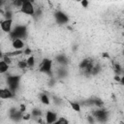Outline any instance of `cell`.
Returning <instances> with one entry per match:
<instances>
[{
	"mask_svg": "<svg viewBox=\"0 0 124 124\" xmlns=\"http://www.w3.org/2000/svg\"><path fill=\"white\" fill-rule=\"evenodd\" d=\"M26 34H27L26 26H24V25H17V26H16L13 29V31H11L10 37L13 40L21 39V38H25Z\"/></svg>",
	"mask_w": 124,
	"mask_h": 124,
	"instance_id": "cell-1",
	"label": "cell"
},
{
	"mask_svg": "<svg viewBox=\"0 0 124 124\" xmlns=\"http://www.w3.org/2000/svg\"><path fill=\"white\" fill-rule=\"evenodd\" d=\"M19 76H9L8 78H7V82H8V85H9V89L15 93L16 90L17 89V86H18V83H19Z\"/></svg>",
	"mask_w": 124,
	"mask_h": 124,
	"instance_id": "cell-2",
	"label": "cell"
},
{
	"mask_svg": "<svg viewBox=\"0 0 124 124\" xmlns=\"http://www.w3.org/2000/svg\"><path fill=\"white\" fill-rule=\"evenodd\" d=\"M20 12L27 16H33L35 14V9L30 1H23V5L20 8Z\"/></svg>",
	"mask_w": 124,
	"mask_h": 124,
	"instance_id": "cell-3",
	"label": "cell"
},
{
	"mask_svg": "<svg viewBox=\"0 0 124 124\" xmlns=\"http://www.w3.org/2000/svg\"><path fill=\"white\" fill-rule=\"evenodd\" d=\"M51 66H52V61L48 58H45L41 64V71L51 76Z\"/></svg>",
	"mask_w": 124,
	"mask_h": 124,
	"instance_id": "cell-4",
	"label": "cell"
},
{
	"mask_svg": "<svg viewBox=\"0 0 124 124\" xmlns=\"http://www.w3.org/2000/svg\"><path fill=\"white\" fill-rule=\"evenodd\" d=\"M54 17H55L57 23H59V24H64V23H66V22L69 21L68 16H67L66 14H64L63 12H61V11L56 12V13L54 14Z\"/></svg>",
	"mask_w": 124,
	"mask_h": 124,
	"instance_id": "cell-5",
	"label": "cell"
},
{
	"mask_svg": "<svg viewBox=\"0 0 124 124\" xmlns=\"http://www.w3.org/2000/svg\"><path fill=\"white\" fill-rule=\"evenodd\" d=\"M93 114H94V116H95L99 121H106V120L108 119V111L105 110V109H102V108H100V109H98V110H95V111L93 112Z\"/></svg>",
	"mask_w": 124,
	"mask_h": 124,
	"instance_id": "cell-6",
	"label": "cell"
},
{
	"mask_svg": "<svg viewBox=\"0 0 124 124\" xmlns=\"http://www.w3.org/2000/svg\"><path fill=\"white\" fill-rule=\"evenodd\" d=\"M12 24H13V19H5V20L1 21V28L4 32L11 33Z\"/></svg>",
	"mask_w": 124,
	"mask_h": 124,
	"instance_id": "cell-7",
	"label": "cell"
},
{
	"mask_svg": "<svg viewBox=\"0 0 124 124\" xmlns=\"http://www.w3.org/2000/svg\"><path fill=\"white\" fill-rule=\"evenodd\" d=\"M14 96V93L9 88H2L0 90V98L1 99H10Z\"/></svg>",
	"mask_w": 124,
	"mask_h": 124,
	"instance_id": "cell-8",
	"label": "cell"
},
{
	"mask_svg": "<svg viewBox=\"0 0 124 124\" xmlns=\"http://www.w3.org/2000/svg\"><path fill=\"white\" fill-rule=\"evenodd\" d=\"M57 116H56V113L52 112V111H47L46 113V121L47 124H52V123H55L57 120H56Z\"/></svg>",
	"mask_w": 124,
	"mask_h": 124,
	"instance_id": "cell-9",
	"label": "cell"
},
{
	"mask_svg": "<svg viewBox=\"0 0 124 124\" xmlns=\"http://www.w3.org/2000/svg\"><path fill=\"white\" fill-rule=\"evenodd\" d=\"M12 46H13L16 50H20L21 48H23L24 43L22 42L21 39H16V40H13V42H12Z\"/></svg>",
	"mask_w": 124,
	"mask_h": 124,
	"instance_id": "cell-10",
	"label": "cell"
},
{
	"mask_svg": "<svg viewBox=\"0 0 124 124\" xmlns=\"http://www.w3.org/2000/svg\"><path fill=\"white\" fill-rule=\"evenodd\" d=\"M8 69H9V65L2 60L0 62V73L1 74H4V73H6L8 71Z\"/></svg>",
	"mask_w": 124,
	"mask_h": 124,
	"instance_id": "cell-11",
	"label": "cell"
},
{
	"mask_svg": "<svg viewBox=\"0 0 124 124\" xmlns=\"http://www.w3.org/2000/svg\"><path fill=\"white\" fill-rule=\"evenodd\" d=\"M56 60H57V62L60 63V64H66V63H67V58H66V56L63 55V54L58 55V56L56 57Z\"/></svg>",
	"mask_w": 124,
	"mask_h": 124,
	"instance_id": "cell-12",
	"label": "cell"
},
{
	"mask_svg": "<svg viewBox=\"0 0 124 124\" xmlns=\"http://www.w3.org/2000/svg\"><path fill=\"white\" fill-rule=\"evenodd\" d=\"M26 61H27V65H28V67H33V66L35 65V57H34L33 55L29 56L28 59H27Z\"/></svg>",
	"mask_w": 124,
	"mask_h": 124,
	"instance_id": "cell-13",
	"label": "cell"
},
{
	"mask_svg": "<svg viewBox=\"0 0 124 124\" xmlns=\"http://www.w3.org/2000/svg\"><path fill=\"white\" fill-rule=\"evenodd\" d=\"M41 101H42V103L45 104V105H48V104H49V99H48V97L46 96V94H43V95L41 96Z\"/></svg>",
	"mask_w": 124,
	"mask_h": 124,
	"instance_id": "cell-14",
	"label": "cell"
},
{
	"mask_svg": "<svg viewBox=\"0 0 124 124\" xmlns=\"http://www.w3.org/2000/svg\"><path fill=\"white\" fill-rule=\"evenodd\" d=\"M70 105H71V107H72V108H73L74 110H76V111H80V106H79V104L71 102Z\"/></svg>",
	"mask_w": 124,
	"mask_h": 124,
	"instance_id": "cell-15",
	"label": "cell"
},
{
	"mask_svg": "<svg viewBox=\"0 0 124 124\" xmlns=\"http://www.w3.org/2000/svg\"><path fill=\"white\" fill-rule=\"evenodd\" d=\"M17 66H18V68L19 69H25L28 65H27V61H25V60H21V61H19L18 63H17Z\"/></svg>",
	"mask_w": 124,
	"mask_h": 124,
	"instance_id": "cell-16",
	"label": "cell"
},
{
	"mask_svg": "<svg viewBox=\"0 0 124 124\" xmlns=\"http://www.w3.org/2000/svg\"><path fill=\"white\" fill-rule=\"evenodd\" d=\"M32 115H33V116H36V117L41 116V115H42V111H41L39 108H34V109L32 110Z\"/></svg>",
	"mask_w": 124,
	"mask_h": 124,
	"instance_id": "cell-17",
	"label": "cell"
},
{
	"mask_svg": "<svg viewBox=\"0 0 124 124\" xmlns=\"http://www.w3.org/2000/svg\"><path fill=\"white\" fill-rule=\"evenodd\" d=\"M54 124H69V122L67 121V119L66 118H64V117H61V118H59Z\"/></svg>",
	"mask_w": 124,
	"mask_h": 124,
	"instance_id": "cell-18",
	"label": "cell"
},
{
	"mask_svg": "<svg viewBox=\"0 0 124 124\" xmlns=\"http://www.w3.org/2000/svg\"><path fill=\"white\" fill-rule=\"evenodd\" d=\"M3 61H4V62H6L8 65L12 63V59H11V57H10V56H8V55H5V56L3 57Z\"/></svg>",
	"mask_w": 124,
	"mask_h": 124,
	"instance_id": "cell-19",
	"label": "cell"
},
{
	"mask_svg": "<svg viewBox=\"0 0 124 124\" xmlns=\"http://www.w3.org/2000/svg\"><path fill=\"white\" fill-rule=\"evenodd\" d=\"M93 101H94V105H96L97 107L101 108V107L103 106V102H102L101 100H99V99H96V100H93Z\"/></svg>",
	"mask_w": 124,
	"mask_h": 124,
	"instance_id": "cell-20",
	"label": "cell"
},
{
	"mask_svg": "<svg viewBox=\"0 0 124 124\" xmlns=\"http://www.w3.org/2000/svg\"><path fill=\"white\" fill-rule=\"evenodd\" d=\"M114 71H115L117 74L121 72V67H120V65H119V64H117V63H115V64H114Z\"/></svg>",
	"mask_w": 124,
	"mask_h": 124,
	"instance_id": "cell-21",
	"label": "cell"
},
{
	"mask_svg": "<svg viewBox=\"0 0 124 124\" xmlns=\"http://www.w3.org/2000/svg\"><path fill=\"white\" fill-rule=\"evenodd\" d=\"M87 120H88V122H89L90 124H94V118H93V116L88 115V116H87Z\"/></svg>",
	"mask_w": 124,
	"mask_h": 124,
	"instance_id": "cell-22",
	"label": "cell"
},
{
	"mask_svg": "<svg viewBox=\"0 0 124 124\" xmlns=\"http://www.w3.org/2000/svg\"><path fill=\"white\" fill-rule=\"evenodd\" d=\"M23 54H26V55L31 54V49H30V48H25V49L23 50Z\"/></svg>",
	"mask_w": 124,
	"mask_h": 124,
	"instance_id": "cell-23",
	"label": "cell"
},
{
	"mask_svg": "<svg viewBox=\"0 0 124 124\" xmlns=\"http://www.w3.org/2000/svg\"><path fill=\"white\" fill-rule=\"evenodd\" d=\"M81 5H82V7L86 8V7L88 6V1H86V0H83V1H81Z\"/></svg>",
	"mask_w": 124,
	"mask_h": 124,
	"instance_id": "cell-24",
	"label": "cell"
},
{
	"mask_svg": "<svg viewBox=\"0 0 124 124\" xmlns=\"http://www.w3.org/2000/svg\"><path fill=\"white\" fill-rule=\"evenodd\" d=\"M21 112H23V111H25L26 110V106L25 105H20V109H19Z\"/></svg>",
	"mask_w": 124,
	"mask_h": 124,
	"instance_id": "cell-25",
	"label": "cell"
},
{
	"mask_svg": "<svg viewBox=\"0 0 124 124\" xmlns=\"http://www.w3.org/2000/svg\"><path fill=\"white\" fill-rule=\"evenodd\" d=\"M29 118H30V115H29V114H26V115L23 116V119H24V120H28Z\"/></svg>",
	"mask_w": 124,
	"mask_h": 124,
	"instance_id": "cell-26",
	"label": "cell"
},
{
	"mask_svg": "<svg viewBox=\"0 0 124 124\" xmlns=\"http://www.w3.org/2000/svg\"><path fill=\"white\" fill-rule=\"evenodd\" d=\"M114 79L117 80V81H121V78H120L118 76H115V77H114Z\"/></svg>",
	"mask_w": 124,
	"mask_h": 124,
	"instance_id": "cell-27",
	"label": "cell"
},
{
	"mask_svg": "<svg viewBox=\"0 0 124 124\" xmlns=\"http://www.w3.org/2000/svg\"><path fill=\"white\" fill-rule=\"evenodd\" d=\"M103 56H104V57H108V58H109V55H108V53H104Z\"/></svg>",
	"mask_w": 124,
	"mask_h": 124,
	"instance_id": "cell-28",
	"label": "cell"
},
{
	"mask_svg": "<svg viewBox=\"0 0 124 124\" xmlns=\"http://www.w3.org/2000/svg\"><path fill=\"white\" fill-rule=\"evenodd\" d=\"M121 83L124 85V75H123V77L121 78Z\"/></svg>",
	"mask_w": 124,
	"mask_h": 124,
	"instance_id": "cell-29",
	"label": "cell"
},
{
	"mask_svg": "<svg viewBox=\"0 0 124 124\" xmlns=\"http://www.w3.org/2000/svg\"><path fill=\"white\" fill-rule=\"evenodd\" d=\"M123 55H124V50H123Z\"/></svg>",
	"mask_w": 124,
	"mask_h": 124,
	"instance_id": "cell-30",
	"label": "cell"
},
{
	"mask_svg": "<svg viewBox=\"0 0 124 124\" xmlns=\"http://www.w3.org/2000/svg\"><path fill=\"white\" fill-rule=\"evenodd\" d=\"M123 28H124V25H123Z\"/></svg>",
	"mask_w": 124,
	"mask_h": 124,
	"instance_id": "cell-31",
	"label": "cell"
},
{
	"mask_svg": "<svg viewBox=\"0 0 124 124\" xmlns=\"http://www.w3.org/2000/svg\"><path fill=\"white\" fill-rule=\"evenodd\" d=\"M123 46H124V44H123Z\"/></svg>",
	"mask_w": 124,
	"mask_h": 124,
	"instance_id": "cell-32",
	"label": "cell"
}]
</instances>
